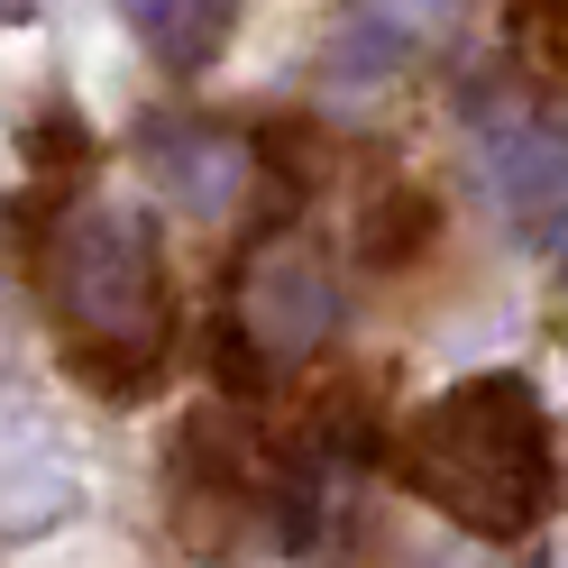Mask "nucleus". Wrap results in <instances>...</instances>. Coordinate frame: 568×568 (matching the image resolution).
I'll return each mask as SVG.
<instances>
[{
    "label": "nucleus",
    "instance_id": "10",
    "mask_svg": "<svg viewBox=\"0 0 568 568\" xmlns=\"http://www.w3.org/2000/svg\"><path fill=\"white\" fill-rule=\"evenodd\" d=\"M19 148L38 156V165H83V156H92V138H83V120H64V111H47L38 129L19 138Z\"/></svg>",
    "mask_w": 568,
    "mask_h": 568
},
{
    "label": "nucleus",
    "instance_id": "3",
    "mask_svg": "<svg viewBox=\"0 0 568 568\" xmlns=\"http://www.w3.org/2000/svg\"><path fill=\"white\" fill-rule=\"evenodd\" d=\"M230 322L266 348V367L275 358H303V348H322L339 331V275L312 257L303 239H284V247H257L239 275V312Z\"/></svg>",
    "mask_w": 568,
    "mask_h": 568
},
{
    "label": "nucleus",
    "instance_id": "11",
    "mask_svg": "<svg viewBox=\"0 0 568 568\" xmlns=\"http://www.w3.org/2000/svg\"><path fill=\"white\" fill-rule=\"evenodd\" d=\"M19 10H38V0H10V19H19Z\"/></svg>",
    "mask_w": 568,
    "mask_h": 568
},
{
    "label": "nucleus",
    "instance_id": "1",
    "mask_svg": "<svg viewBox=\"0 0 568 568\" xmlns=\"http://www.w3.org/2000/svg\"><path fill=\"white\" fill-rule=\"evenodd\" d=\"M395 477L477 541H523L550 505V413L531 376H468L404 422Z\"/></svg>",
    "mask_w": 568,
    "mask_h": 568
},
{
    "label": "nucleus",
    "instance_id": "8",
    "mask_svg": "<svg viewBox=\"0 0 568 568\" xmlns=\"http://www.w3.org/2000/svg\"><path fill=\"white\" fill-rule=\"evenodd\" d=\"M432 239H440V202L422 193V184H395V193H376V202H367V221H358V257L385 266V275H404Z\"/></svg>",
    "mask_w": 568,
    "mask_h": 568
},
{
    "label": "nucleus",
    "instance_id": "4",
    "mask_svg": "<svg viewBox=\"0 0 568 568\" xmlns=\"http://www.w3.org/2000/svg\"><path fill=\"white\" fill-rule=\"evenodd\" d=\"M138 156H148V174L193 211V221H221V211H239L247 193V138H230L221 120H148L138 129Z\"/></svg>",
    "mask_w": 568,
    "mask_h": 568
},
{
    "label": "nucleus",
    "instance_id": "6",
    "mask_svg": "<svg viewBox=\"0 0 568 568\" xmlns=\"http://www.w3.org/2000/svg\"><path fill=\"white\" fill-rule=\"evenodd\" d=\"M477 174H486V193H495L505 221L541 230L550 211L568 202V129H550V120H495L477 138Z\"/></svg>",
    "mask_w": 568,
    "mask_h": 568
},
{
    "label": "nucleus",
    "instance_id": "7",
    "mask_svg": "<svg viewBox=\"0 0 568 568\" xmlns=\"http://www.w3.org/2000/svg\"><path fill=\"white\" fill-rule=\"evenodd\" d=\"M120 19L138 28V47H148L165 74H202V64L230 47L239 0H120Z\"/></svg>",
    "mask_w": 568,
    "mask_h": 568
},
{
    "label": "nucleus",
    "instance_id": "9",
    "mask_svg": "<svg viewBox=\"0 0 568 568\" xmlns=\"http://www.w3.org/2000/svg\"><path fill=\"white\" fill-rule=\"evenodd\" d=\"M505 47L531 83L568 92V0H505Z\"/></svg>",
    "mask_w": 568,
    "mask_h": 568
},
{
    "label": "nucleus",
    "instance_id": "5",
    "mask_svg": "<svg viewBox=\"0 0 568 568\" xmlns=\"http://www.w3.org/2000/svg\"><path fill=\"white\" fill-rule=\"evenodd\" d=\"M449 19H458V0H358L348 28L331 38V55H322V74L348 83V92L358 83H395L422 47L449 38Z\"/></svg>",
    "mask_w": 568,
    "mask_h": 568
},
{
    "label": "nucleus",
    "instance_id": "2",
    "mask_svg": "<svg viewBox=\"0 0 568 568\" xmlns=\"http://www.w3.org/2000/svg\"><path fill=\"white\" fill-rule=\"evenodd\" d=\"M47 294L64 312V367H83L111 395L156 385V331H165V284H156V230L138 211L92 202L47 247Z\"/></svg>",
    "mask_w": 568,
    "mask_h": 568
}]
</instances>
